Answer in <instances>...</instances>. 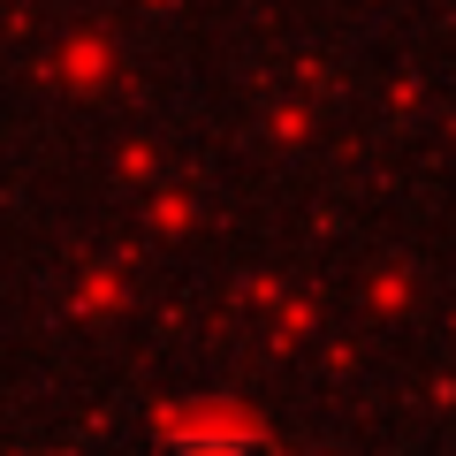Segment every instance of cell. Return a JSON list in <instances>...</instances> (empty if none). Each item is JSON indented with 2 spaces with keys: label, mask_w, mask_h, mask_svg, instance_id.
I'll use <instances>...</instances> for the list:
<instances>
[{
  "label": "cell",
  "mask_w": 456,
  "mask_h": 456,
  "mask_svg": "<svg viewBox=\"0 0 456 456\" xmlns=\"http://www.w3.org/2000/svg\"><path fill=\"white\" fill-rule=\"evenodd\" d=\"M160 456H266V441L236 419H183V426H167Z\"/></svg>",
  "instance_id": "1"
}]
</instances>
